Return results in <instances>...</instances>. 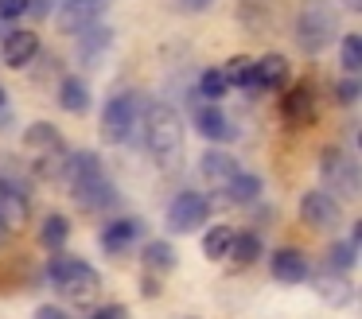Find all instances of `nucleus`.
Returning <instances> with one entry per match:
<instances>
[{"label":"nucleus","instance_id":"3","mask_svg":"<svg viewBox=\"0 0 362 319\" xmlns=\"http://www.w3.org/2000/svg\"><path fill=\"white\" fill-rule=\"evenodd\" d=\"M43 277H47V284H55V292L63 296L66 303H74V308H90V303L98 300V292H102V277H98L94 265L82 261V257L63 253V249L51 253Z\"/></svg>","mask_w":362,"mask_h":319},{"label":"nucleus","instance_id":"36","mask_svg":"<svg viewBox=\"0 0 362 319\" xmlns=\"http://www.w3.org/2000/svg\"><path fill=\"white\" fill-rule=\"evenodd\" d=\"M214 0H180V8L183 12H203V8H211Z\"/></svg>","mask_w":362,"mask_h":319},{"label":"nucleus","instance_id":"12","mask_svg":"<svg viewBox=\"0 0 362 319\" xmlns=\"http://www.w3.org/2000/svg\"><path fill=\"white\" fill-rule=\"evenodd\" d=\"M141 238H144V222H141V218H113V222H105L102 233H98V241H102V249L110 257L133 249Z\"/></svg>","mask_w":362,"mask_h":319},{"label":"nucleus","instance_id":"32","mask_svg":"<svg viewBox=\"0 0 362 319\" xmlns=\"http://www.w3.org/2000/svg\"><path fill=\"white\" fill-rule=\"evenodd\" d=\"M24 12H28V0H0V20H4V23L20 20Z\"/></svg>","mask_w":362,"mask_h":319},{"label":"nucleus","instance_id":"4","mask_svg":"<svg viewBox=\"0 0 362 319\" xmlns=\"http://www.w3.org/2000/svg\"><path fill=\"white\" fill-rule=\"evenodd\" d=\"M339 35V12L331 0H304L296 12V47L304 54H323Z\"/></svg>","mask_w":362,"mask_h":319},{"label":"nucleus","instance_id":"37","mask_svg":"<svg viewBox=\"0 0 362 319\" xmlns=\"http://www.w3.org/2000/svg\"><path fill=\"white\" fill-rule=\"evenodd\" d=\"M8 233H12L8 226H0V245H4V241H8Z\"/></svg>","mask_w":362,"mask_h":319},{"label":"nucleus","instance_id":"6","mask_svg":"<svg viewBox=\"0 0 362 319\" xmlns=\"http://www.w3.org/2000/svg\"><path fill=\"white\" fill-rule=\"evenodd\" d=\"M320 191H327L331 199H358V160L343 148L327 144L320 152Z\"/></svg>","mask_w":362,"mask_h":319},{"label":"nucleus","instance_id":"1","mask_svg":"<svg viewBox=\"0 0 362 319\" xmlns=\"http://www.w3.org/2000/svg\"><path fill=\"white\" fill-rule=\"evenodd\" d=\"M144 121V148L160 171H175L183 163V121L168 101H152L141 113Z\"/></svg>","mask_w":362,"mask_h":319},{"label":"nucleus","instance_id":"5","mask_svg":"<svg viewBox=\"0 0 362 319\" xmlns=\"http://www.w3.org/2000/svg\"><path fill=\"white\" fill-rule=\"evenodd\" d=\"M24 152H28V168H32L35 179H55L63 175V163H66V140L59 137L55 124L47 121H35L28 124L24 132Z\"/></svg>","mask_w":362,"mask_h":319},{"label":"nucleus","instance_id":"24","mask_svg":"<svg viewBox=\"0 0 362 319\" xmlns=\"http://www.w3.org/2000/svg\"><path fill=\"white\" fill-rule=\"evenodd\" d=\"M66 238H71V222H66L63 214H47L43 218V226H40V245L43 249H63L66 245Z\"/></svg>","mask_w":362,"mask_h":319},{"label":"nucleus","instance_id":"10","mask_svg":"<svg viewBox=\"0 0 362 319\" xmlns=\"http://www.w3.org/2000/svg\"><path fill=\"white\" fill-rule=\"evenodd\" d=\"M105 8H110V0H63L59 4V31L63 35H78V31L94 28L102 20Z\"/></svg>","mask_w":362,"mask_h":319},{"label":"nucleus","instance_id":"30","mask_svg":"<svg viewBox=\"0 0 362 319\" xmlns=\"http://www.w3.org/2000/svg\"><path fill=\"white\" fill-rule=\"evenodd\" d=\"M343 70L346 74H358L362 70V35L358 31H346L343 35Z\"/></svg>","mask_w":362,"mask_h":319},{"label":"nucleus","instance_id":"31","mask_svg":"<svg viewBox=\"0 0 362 319\" xmlns=\"http://www.w3.org/2000/svg\"><path fill=\"white\" fill-rule=\"evenodd\" d=\"M358 93H362V86L354 82V74H346L343 82L335 86V101H339V105H354V101H358Z\"/></svg>","mask_w":362,"mask_h":319},{"label":"nucleus","instance_id":"14","mask_svg":"<svg viewBox=\"0 0 362 319\" xmlns=\"http://www.w3.org/2000/svg\"><path fill=\"white\" fill-rule=\"evenodd\" d=\"M195 129L203 132V140H214V144H226V140L238 137L234 121H230V117L214 105V101H206V105L195 109Z\"/></svg>","mask_w":362,"mask_h":319},{"label":"nucleus","instance_id":"20","mask_svg":"<svg viewBox=\"0 0 362 319\" xmlns=\"http://www.w3.org/2000/svg\"><path fill=\"white\" fill-rule=\"evenodd\" d=\"M59 105L66 113H86L90 109V86L82 82V74H66L59 82Z\"/></svg>","mask_w":362,"mask_h":319},{"label":"nucleus","instance_id":"17","mask_svg":"<svg viewBox=\"0 0 362 319\" xmlns=\"http://www.w3.org/2000/svg\"><path fill=\"white\" fill-rule=\"evenodd\" d=\"M269 269H273V277L281 280V284H304L308 280V257L300 253V249H276Z\"/></svg>","mask_w":362,"mask_h":319},{"label":"nucleus","instance_id":"8","mask_svg":"<svg viewBox=\"0 0 362 319\" xmlns=\"http://www.w3.org/2000/svg\"><path fill=\"white\" fill-rule=\"evenodd\" d=\"M211 214V199L199 191H183L168 202V230L172 233H195Z\"/></svg>","mask_w":362,"mask_h":319},{"label":"nucleus","instance_id":"13","mask_svg":"<svg viewBox=\"0 0 362 319\" xmlns=\"http://www.w3.org/2000/svg\"><path fill=\"white\" fill-rule=\"evenodd\" d=\"M0 54L12 70L28 66V62L40 54V35L32 28H20V31H4V43H0Z\"/></svg>","mask_w":362,"mask_h":319},{"label":"nucleus","instance_id":"16","mask_svg":"<svg viewBox=\"0 0 362 319\" xmlns=\"http://www.w3.org/2000/svg\"><path fill=\"white\" fill-rule=\"evenodd\" d=\"M288 82V59L284 54H265V59H253V86L250 90H281Z\"/></svg>","mask_w":362,"mask_h":319},{"label":"nucleus","instance_id":"25","mask_svg":"<svg viewBox=\"0 0 362 319\" xmlns=\"http://www.w3.org/2000/svg\"><path fill=\"white\" fill-rule=\"evenodd\" d=\"M141 261L148 272H168V269H175V249L168 241H144Z\"/></svg>","mask_w":362,"mask_h":319},{"label":"nucleus","instance_id":"39","mask_svg":"<svg viewBox=\"0 0 362 319\" xmlns=\"http://www.w3.org/2000/svg\"><path fill=\"white\" fill-rule=\"evenodd\" d=\"M0 35H4V31H0Z\"/></svg>","mask_w":362,"mask_h":319},{"label":"nucleus","instance_id":"2","mask_svg":"<svg viewBox=\"0 0 362 319\" xmlns=\"http://www.w3.org/2000/svg\"><path fill=\"white\" fill-rule=\"evenodd\" d=\"M63 175H66L71 195L82 210H105L117 202V187L105 179L98 152H71L63 163Z\"/></svg>","mask_w":362,"mask_h":319},{"label":"nucleus","instance_id":"21","mask_svg":"<svg viewBox=\"0 0 362 319\" xmlns=\"http://www.w3.org/2000/svg\"><path fill=\"white\" fill-rule=\"evenodd\" d=\"M234 238H238L234 226H211V230L203 233V257H206V261H226Z\"/></svg>","mask_w":362,"mask_h":319},{"label":"nucleus","instance_id":"35","mask_svg":"<svg viewBox=\"0 0 362 319\" xmlns=\"http://www.w3.org/2000/svg\"><path fill=\"white\" fill-rule=\"evenodd\" d=\"M32 319H71V315H66V311L63 308H51V303H43V308L40 311H35V315Z\"/></svg>","mask_w":362,"mask_h":319},{"label":"nucleus","instance_id":"29","mask_svg":"<svg viewBox=\"0 0 362 319\" xmlns=\"http://www.w3.org/2000/svg\"><path fill=\"white\" fill-rule=\"evenodd\" d=\"M354 241H335V245L327 249V269L331 272H351L354 269Z\"/></svg>","mask_w":362,"mask_h":319},{"label":"nucleus","instance_id":"18","mask_svg":"<svg viewBox=\"0 0 362 319\" xmlns=\"http://www.w3.org/2000/svg\"><path fill=\"white\" fill-rule=\"evenodd\" d=\"M238 171L242 168H238V160L230 152H203V160H199V175H203L211 187H218V191L238 175Z\"/></svg>","mask_w":362,"mask_h":319},{"label":"nucleus","instance_id":"23","mask_svg":"<svg viewBox=\"0 0 362 319\" xmlns=\"http://www.w3.org/2000/svg\"><path fill=\"white\" fill-rule=\"evenodd\" d=\"M226 257H230V265H234V269H250V265L261 257V238H257V233H238Z\"/></svg>","mask_w":362,"mask_h":319},{"label":"nucleus","instance_id":"22","mask_svg":"<svg viewBox=\"0 0 362 319\" xmlns=\"http://www.w3.org/2000/svg\"><path fill=\"white\" fill-rule=\"evenodd\" d=\"M226 202H238V207H245V202H257V195H261V179L257 175H250V171H238L234 179H230L226 187Z\"/></svg>","mask_w":362,"mask_h":319},{"label":"nucleus","instance_id":"11","mask_svg":"<svg viewBox=\"0 0 362 319\" xmlns=\"http://www.w3.org/2000/svg\"><path fill=\"white\" fill-rule=\"evenodd\" d=\"M281 121L288 124V129H308V124L315 121V93L308 82L300 86H288L281 98Z\"/></svg>","mask_w":362,"mask_h":319},{"label":"nucleus","instance_id":"27","mask_svg":"<svg viewBox=\"0 0 362 319\" xmlns=\"http://www.w3.org/2000/svg\"><path fill=\"white\" fill-rule=\"evenodd\" d=\"M226 78H222V70H214V66H206L203 74H199V98H206V101H214L218 105L222 98H226Z\"/></svg>","mask_w":362,"mask_h":319},{"label":"nucleus","instance_id":"26","mask_svg":"<svg viewBox=\"0 0 362 319\" xmlns=\"http://www.w3.org/2000/svg\"><path fill=\"white\" fill-rule=\"evenodd\" d=\"M82 35V43H78V51H82V59H98V54L105 51V47L113 43V28H86V31H78Z\"/></svg>","mask_w":362,"mask_h":319},{"label":"nucleus","instance_id":"15","mask_svg":"<svg viewBox=\"0 0 362 319\" xmlns=\"http://www.w3.org/2000/svg\"><path fill=\"white\" fill-rule=\"evenodd\" d=\"M28 195L20 191L16 183L8 179H0V226H8V230H20L28 222Z\"/></svg>","mask_w":362,"mask_h":319},{"label":"nucleus","instance_id":"9","mask_svg":"<svg viewBox=\"0 0 362 319\" xmlns=\"http://www.w3.org/2000/svg\"><path fill=\"white\" fill-rule=\"evenodd\" d=\"M300 218H304L312 230H339L343 226V207L339 199H331L327 191H308L300 199Z\"/></svg>","mask_w":362,"mask_h":319},{"label":"nucleus","instance_id":"7","mask_svg":"<svg viewBox=\"0 0 362 319\" xmlns=\"http://www.w3.org/2000/svg\"><path fill=\"white\" fill-rule=\"evenodd\" d=\"M141 113H144V101L136 93H113L102 109V137L110 144H125L133 137V129L141 124Z\"/></svg>","mask_w":362,"mask_h":319},{"label":"nucleus","instance_id":"33","mask_svg":"<svg viewBox=\"0 0 362 319\" xmlns=\"http://www.w3.org/2000/svg\"><path fill=\"white\" fill-rule=\"evenodd\" d=\"M55 4H59V0H28V12L24 16H32V20H47Z\"/></svg>","mask_w":362,"mask_h":319},{"label":"nucleus","instance_id":"19","mask_svg":"<svg viewBox=\"0 0 362 319\" xmlns=\"http://www.w3.org/2000/svg\"><path fill=\"white\" fill-rule=\"evenodd\" d=\"M315 292H320V300H327V303H335V308H343V303H351V296H354V288L346 284V277L343 272H331V269H323L320 277H315Z\"/></svg>","mask_w":362,"mask_h":319},{"label":"nucleus","instance_id":"28","mask_svg":"<svg viewBox=\"0 0 362 319\" xmlns=\"http://www.w3.org/2000/svg\"><path fill=\"white\" fill-rule=\"evenodd\" d=\"M226 86H253V59L250 54H234V59L222 66Z\"/></svg>","mask_w":362,"mask_h":319},{"label":"nucleus","instance_id":"34","mask_svg":"<svg viewBox=\"0 0 362 319\" xmlns=\"http://www.w3.org/2000/svg\"><path fill=\"white\" fill-rule=\"evenodd\" d=\"M90 319H129V308L125 303H105V308H98Z\"/></svg>","mask_w":362,"mask_h":319},{"label":"nucleus","instance_id":"38","mask_svg":"<svg viewBox=\"0 0 362 319\" xmlns=\"http://www.w3.org/2000/svg\"><path fill=\"white\" fill-rule=\"evenodd\" d=\"M4 101H8V93H4V86H0V109H4Z\"/></svg>","mask_w":362,"mask_h":319}]
</instances>
